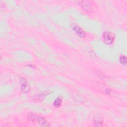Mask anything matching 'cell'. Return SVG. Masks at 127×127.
Segmentation results:
<instances>
[{"mask_svg": "<svg viewBox=\"0 0 127 127\" xmlns=\"http://www.w3.org/2000/svg\"><path fill=\"white\" fill-rule=\"evenodd\" d=\"M63 101V98L61 96L58 97L54 101L53 105L55 108H59L61 106Z\"/></svg>", "mask_w": 127, "mask_h": 127, "instance_id": "cell-8", "label": "cell"}, {"mask_svg": "<svg viewBox=\"0 0 127 127\" xmlns=\"http://www.w3.org/2000/svg\"><path fill=\"white\" fill-rule=\"evenodd\" d=\"M105 92L107 94L109 95L111 93V90L109 88H106L105 90Z\"/></svg>", "mask_w": 127, "mask_h": 127, "instance_id": "cell-10", "label": "cell"}, {"mask_svg": "<svg viewBox=\"0 0 127 127\" xmlns=\"http://www.w3.org/2000/svg\"><path fill=\"white\" fill-rule=\"evenodd\" d=\"M119 61L120 63L124 65H126L127 64V57L125 55H121L120 57L119 58Z\"/></svg>", "mask_w": 127, "mask_h": 127, "instance_id": "cell-9", "label": "cell"}, {"mask_svg": "<svg viewBox=\"0 0 127 127\" xmlns=\"http://www.w3.org/2000/svg\"><path fill=\"white\" fill-rule=\"evenodd\" d=\"M93 122L95 126L101 127L104 122V118L100 114H97L93 117Z\"/></svg>", "mask_w": 127, "mask_h": 127, "instance_id": "cell-6", "label": "cell"}, {"mask_svg": "<svg viewBox=\"0 0 127 127\" xmlns=\"http://www.w3.org/2000/svg\"><path fill=\"white\" fill-rule=\"evenodd\" d=\"M21 85V90L24 93H27L30 90V86H29L26 80L24 78H21L20 80Z\"/></svg>", "mask_w": 127, "mask_h": 127, "instance_id": "cell-7", "label": "cell"}, {"mask_svg": "<svg viewBox=\"0 0 127 127\" xmlns=\"http://www.w3.org/2000/svg\"><path fill=\"white\" fill-rule=\"evenodd\" d=\"M80 6L86 11H90L92 10V5L88 0H79L77 1Z\"/></svg>", "mask_w": 127, "mask_h": 127, "instance_id": "cell-5", "label": "cell"}, {"mask_svg": "<svg viewBox=\"0 0 127 127\" xmlns=\"http://www.w3.org/2000/svg\"><path fill=\"white\" fill-rule=\"evenodd\" d=\"M102 38L104 42L107 45H111L114 42L115 35L111 31H105L102 35Z\"/></svg>", "mask_w": 127, "mask_h": 127, "instance_id": "cell-2", "label": "cell"}, {"mask_svg": "<svg viewBox=\"0 0 127 127\" xmlns=\"http://www.w3.org/2000/svg\"><path fill=\"white\" fill-rule=\"evenodd\" d=\"M71 27L73 31L80 38H84L86 37V33L85 31L81 28L79 26L76 24H72L71 25Z\"/></svg>", "mask_w": 127, "mask_h": 127, "instance_id": "cell-3", "label": "cell"}, {"mask_svg": "<svg viewBox=\"0 0 127 127\" xmlns=\"http://www.w3.org/2000/svg\"><path fill=\"white\" fill-rule=\"evenodd\" d=\"M52 93V91H49V90H47V91H42L41 92H39L35 95H34L33 97L32 98L33 100L35 101H42L45 97H46L47 95H49Z\"/></svg>", "mask_w": 127, "mask_h": 127, "instance_id": "cell-4", "label": "cell"}, {"mask_svg": "<svg viewBox=\"0 0 127 127\" xmlns=\"http://www.w3.org/2000/svg\"><path fill=\"white\" fill-rule=\"evenodd\" d=\"M29 122L33 123H37L41 127H50V125L46 119L37 114L34 113H29L27 116Z\"/></svg>", "mask_w": 127, "mask_h": 127, "instance_id": "cell-1", "label": "cell"}]
</instances>
